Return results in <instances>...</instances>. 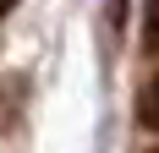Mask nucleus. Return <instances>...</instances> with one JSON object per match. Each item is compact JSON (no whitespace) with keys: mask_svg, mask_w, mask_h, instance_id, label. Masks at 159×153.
Here are the masks:
<instances>
[{"mask_svg":"<svg viewBox=\"0 0 159 153\" xmlns=\"http://www.w3.org/2000/svg\"><path fill=\"white\" fill-rule=\"evenodd\" d=\"M137 126L159 137V71L148 76V82H143V93H137Z\"/></svg>","mask_w":159,"mask_h":153,"instance_id":"nucleus-1","label":"nucleus"},{"mask_svg":"<svg viewBox=\"0 0 159 153\" xmlns=\"http://www.w3.org/2000/svg\"><path fill=\"white\" fill-rule=\"evenodd\" d=\"M154 153H159V148H154Z\"/></svg>","mask_w":159,"mask_h":153,"instance_id":"nucleus-2","label":"nucleus"}]
</instances>
